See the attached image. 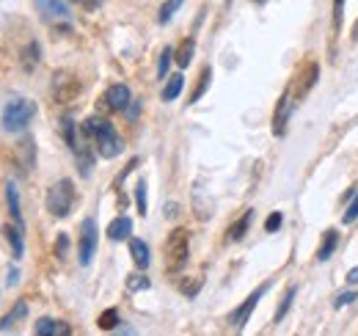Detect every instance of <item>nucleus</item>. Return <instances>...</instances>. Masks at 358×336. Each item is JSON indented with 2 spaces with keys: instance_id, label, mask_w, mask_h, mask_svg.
<instances>
[{
  "instance_id": "obj_1",
  "label": "nucleus",
  "mask_w": 358,
  "mask_h": 336,
  "mask_svg": "<svg viewBox=\"0 0 358 336\" xmlns=\"http://www.w3.org/2000/svg\"><path fill=\"white\" fill-rule=\"evenodd\" d=\"M86 135L91 138V144H94V149L105 158V160H110V158H119L122 152H124V141L119 138V132L113 130L110 122H105V119H99V116H89L83 127H80Z\"/></svg>"
},
{
  "instance_id": "obj_2",
  "label": "nucleus",
  "mask_w": 358,
  "mask_h": 336,
  "mask_svg": "<svg viewBox=\"0 0 358 336\" xmlns=\"http://www.w3.org/2000/svg\"><path fill=\"white\" fill-rule=\"evenodd\" d=\"M36 116V102L34 99H11L3 108V127L6 132H20L31 125V119Z\"/></svg>"
},
{
  "instance_id": "obj_3",
  "label": "nucleus",
  "mask_w": 358,
  "mask_h": 336,
  "mask_svg": "<svg viewBox=\"0 0 358 336\" xmlns=\"http://www.w3.org/2000/svg\"><path fill=\"white\" fill-rule=\"evenodd\" d=\"M72 207H75V185H72V179H58L47 190V210L55 218H66Z\"/></svg>"
},
{
  "instance_id": "obj_4",
  "label": "nucleus",
  "mask_w": 358,
  "mask_h": 336,
  "mask_svg": "<svg viewBox=\"0 0 358 336\" xmlns=\"http://www.w3.org/2000/svg\"><path fill=\"white\" fill-rule=\"evenodd\" d=\"M187 251H190L187 232L185 229H174L169 234V240H166V267L169 270H182L185 262H187Z\"/></svg>"
},
{
  "instance_id": "obj_5",
  "label": "nucleus",
  "mask_w": 358,
  "mask_h": 336,
  "mask_svg": "<svg viewBox=\"0 0 358 336\" xmlns=\"http://www.w3.org/2000/svg\"><path fill=\"white\" fill-rule=\"evenodd\" d=\"M96 220L94 218H86L83 223H80V240H78V262L83 265V267H89L91 259H94V253H96Z\"/></svg>"
},
{
  "instance_id": "obj_6",
  "label": "nucleus",
  "mask_w": 358,
  "mask_h": 336,
  "mask_svg": "<svg viewBox=\"0 0 358 336\" xmlns=\"http://www.w3.org/2000/svg\"><path fill=\"white\" fill-rule=\"evenodd\" d=\"M265 293H268V284H262L259 290H254V293L248 295L245 300H243V306H237L234 312H231V317H229V323L234 326V328H243L245 323H248V317H251V312L257 309V303L265 298Z\"/></svg>"
},
{
  "instance_id": "obj_7",
  "label": "nucleus",
  "mask_w": 358,
  "mask_h": 336,
  "mask_svg": "<svg viewBox=\"0 0 358 336\" xmlns=\"http://www.w3.org/2000/svg\"><path fill=\"white\" fill-rule=\"evenodd\" d=\"M80 94V83H78V78H72L69 72H58L55 78H52V97L58 99V102H69V99H75Z\"/></svg>"
},
{
  "instance_id": "obj_8",
  "label": "nucleus",
  "mask_w": 358,
  "mask_h": 336,
  "mask_svg": "<svg viewBox=\"0 0 358 336\" xmlns=\"http://www.w3.org/2000/svg\"><path fill=\"white\" fill-rule=\"evenodd\" d=\"M292 108H295V102H292V94H289V88L281 94V99H278V105H275V113H273V135H284L287 132V122H289V113H292Z\"/></svg>"
},
{
  "instance_id": "obj_9",
  "label": "nucleus",
  "mask_w": 358,
  "mask_h": 336,
  "mask_svg": "<svg viewBox=\"0 0 358 336\" xmlns=\"http://www.w3.org/2000/svg\"><path fill=\"white\" fill-rule=\"evenodd\" d=\"M102 102H105L110 111L124 113V111L130 108V102H133V94H130V88H127L124 83H116L105 91V99H102Z\"/></svg>"
},
{
  "instance_id": "obj_10",
  "label": "nucleus",
  "mask_w": 358,
  "mask_h": 336,
  "mask_svg": "<svg viewBox=\"0 0 358 336\" xmlns=\"http://www.w3.org/2000/svg\"><path fill=\"white\" fill-rule=\"evenodd\" d=\"M47 22H69V6L64 0H34Z\"/></svg>"
},
{
  "instance_id": "obj_11",
  "label": "nucleus",
  "mask_w": 358,
  "mask_h": 336,
  "mask_svg": "<svg viewBox=\"0 0 358 336\" xmlns=\"http://www.w3.org/2000/svg\"><path fill=\"white\" fill-rule=\"evenodd\" d=\"M36 336H69L72 334V326L64 323V320H50V317H42L36 326H34Z\"/></svg>"
},
{
  "instance_id": "obj_12",
  "label": "nucleus",
  "mask_w": 358,
  "mask_h": 336,
  "mask_svg": "<svg viewBox=\"0 0 358 336\" xmlns=\"http://www.w3.org/2000/svg\"><path fill=\"white\" fill-rule=\"evenodd\" d=\"M3 234H6V240H8V246H11V256L20 262L22 259V253H25V237H22V226H3Z\"/></svg>"
},
{
  "instance_id": "obj_13",
  "label": "nucleus",
  "mask_w": 358,
  "mask_h": 336,
  "mask_svg": "<svg viewBox=\"0 0 358 336\" xmlns=\"http://www.w3.org/2000/svg\"><path fill=\"white\" fill-rule=\"evenodd\" d=\"M130 234H133V220H130L127 215H119V218H113V220H110V226H108V237H110L113 243L127 240Z\"/></svg>"
},
{
  "instance_id": "obj_14",
  "label": "nucleus",
  "mask_w": 358,
  "mask_h": 336,
  "mask_svg": "<svg viewBox=\"0 0 358 336\" xmlns=\"http://www.w3.org/2000/svg\"><path fill=\"white\" fill-rule=\"evenodd\" d=\"M251 220H254V210H245L240 220H234V223L229 226V232H226V234H229V240H231V243L243 240V237L248 234V229H251Z\"/></svg>"
},
{
  "instance_id": "obj_15",
  "label": "nucleus",
  "mask_w": 358,
  "mask_h": 336,
  "mask_svg": "<svg viewBox=\"0 0 358 336\" xmlns=\"http://www.w3.org/2000/svg\"><path fill=\"white\" fill-rule=\"evenodd\" d=\"M25 317H28V303H25V300H17L14 309L0 320V334L8 331V328H14V326H17L20 320H25Z\"/></svg>"
},
{
  "instance_id": "obj_16",
  "label": "nucleus",
  "mask_w": 358,
  "mask_h": 336,
  "mask_svg": "<svg viewBox=\"0 0 358 336\" xmlns=\"http://www.w3.org/2000/svg\"><path fill=\"white\" fill-rule=\"evenodd\" d=\"M130 256H133V262L141 267V270H146V267H149V262H152V256H149V246H146L143 240H138V237H130Z\"/></svg>"
},
{
  "instance_id": "obj_17",
  "label": "nucleus",
  "mask_w": 358,
  "mask_h": 336,
  "mask_svg": "<svg viewBox=\"0 0 358 336\" xmlns=\"http://www.w3.org/2000/svg\"><path fill=\"white\" fill-rule=\"evenodd\" d=\"M336 246H339V234H336V229H328L325 234H322V243H320V251H317V259L320 262H328L334 251H336Z\"/></svg>"
},
{
  "instance_id": "obj_18",
  "label": "nucleus",
  "mask_w": 358,
  "mask_h": 336,
  "mask_svg": "<svg viewBox=\"0 0 358 336\" xmlns=\"http://www.w3.org/2000/svg\"><path fill=\"white\" fill-rule=\"evenodd\" d=\"M6 202H8V212H11L14 223L22 226V207H20V193H17V185L14 182L6 185Z\"/></svg>"
},
{
  "instance_id": "obj_19",
  "label": "nucleus",
  "mask_w": 358,
  "mask_h": 336,
  "mask_svg": "<svg viewBox=\"0 0 358 336\" xmlns=\"http://www.w3.org/2000/svg\"><path fill=\"white\" fill-rule=\"evenodd\" d=\"M17 155H20V166H22V171L34 168V138H22V141L17 144Z\"/></svg>"
},
{
  "instance_id": "obj_20",
  "label": "nucleus",
  "mask_w": 358,
  "mask_h": 336,
  "mask_svg": "<svg viewBox=\"0 0 358 336\" xmlns=\"http://www.w3.org/2000/svg\"><path fill=\"white\" fill-rule=\"evenodd\" d=\"M193 52H196V42H193V39H185V42L179 44L177 52H174V61H177L179 66L185 69V66H190V61H193Z\"/></svg>"
},
{
  "instance_id": "obj_21",
  "label": "nucleus",
  "mask_w": 358,
  "mask_h": 336,
  "mask_svg": "<svg viewBox=\"0 0 358 336\" xmlns=\"http://www.w3.org/2000/svg\"><path fill=\"white\" fill-rule=\"evenodd\" d=\"M39 55H42V50H39V44L36 42H31L25 50H22V66H25V72H34V69H36Z\"/></svg>"
},
{
  "instance_id": "obj_22",
  "label": "nucleus",
  "mask_w": 358,
  "mask_h": 336,
  "mask_svg": "<svg viewBox=\"0 0 358 336\" xmlns=\"http://www.w3.org/2000/svg\"><path fill=\"white\" fill-rule=\"evenodd\" d=\"M210 80H213V66H204V69H201V75H199V85H196V91L190 94V105H193V102H199V99L204 97V91L210 88Z\"/></svg>"
},
{
  "instance_id": "obj_23",
  "label": "nucleus",
  "mask_w": 358,
  "mask_h": 336,
  "mask_svg": "<svg viewBox=\"0 0 358 336\" xmlns=\"http://www.w3.org/2000/svg\"><path fill=\"white\" fill-rule=\"evenodd\" d=\"M182 85H185V78H182V75H171L166 88H163V99H166V102H174L179 94H182Z\"/></svg>"
},
{
  "instance_id": "obj_24",
  "label": "nucleus",
  "mask_w": 358,
  "mask_h": 336,
  "mask_svg": "<svg viewBox=\"0 0 358 336\" xmlns=\"http://www.w3.org/2000/svg\"><path fill=\"white\" fill-rule=\"evenodd\" d=\"M182 3H185V0H166V3L160 6V11H157V22H160V25H169V22H171V17L179 11V6H182Z\"/></svg>"
},
{
  "instance_id": "obj_25",
  "label": "nucleus",
  "mask_w": 358,
  "mask_h": 336,
  "mask_svg": "<svg viewBox=\"0 0 358 336\" xmlns=\"http://www.w3.org/2000/svg\"><path fill=\"white\" fill-rule=\"evenodd\" d=\"M317 75H320V66H317V64H309V69H306V75L301 78L303 83L298 85V97H303L306 91H312L314 83H317Z\"/></svg>"
},
{
  "instance_id": "obj_26",
  "label": "nucleus",
  "mask_w": 358,
  "mask_h": 336,
  "mask_svg": "<svg viewBox=\"0 0 358 336\" xmlns=\"http://www.w3.org/2000/svg\"><path fill=\"white\" fill-rule=\"evenodd\" d=\"M171 61H174V50H171V47H163V52H160V61H157V78H160V80H166Z\"/></svg>"
},
{
  "instance_id": "obj_27",
  "label": "nucleus",
  "mask_w": 358,
  "mask_h": 336,
  "mask_svg": "<svg viewBox=\"0 0 358 336\" xmlns=\"http://www.w3.org/2000/svg\"><path fill=\"white\" fill-rule=\"evenodd\" d=\"M96 326H99L102 331H113V328L119 326V312H116V309L102 312V314H99V320H96Z\"/></svg>"
},
{
  "instance_id": "obj_28",
  "label": "nucleus",
  "mask_w": 358,
  "mask_h": 336,
  "mask_svg": "<svg viewBox=\"0 0 358 336\" xmlns=\"http://www.w3.org/2000/svg\"><path fill=\"white\" fill-rule=\"evenodd\" d=\"M295 295H298V287H289V290L284 293V298H281V306L275 309V323H281V320H284V314L289 312V306H292Z\"/></svg>"
},
{
  "instance_id": "obj_29",
  "label": "nucleus",
  "mask_w": 358,
  "mask_h": 336,
  "mask_svg": "<svg viewBox=\"0 0 358 336\" xmlns=\"http://www.w3.org/2000/svg\"><path fill=\"white\" fill-rule=\"evenodd\" d=\"M135 204H138V212L141 215H146V179H138V185H135Z\"/></svg>"
},
{
  "instance_id": "obj_30",
  "label": "nucleus",
  "mask_w": 358,
  "mask_h": 336,
  "mask_svg": "<svg viewBox=\"0 0 358 336\" xmlns=\"http://www.w3.org/2000/svg\"><path fill=\"white\" fill-rule=\"evenodd\" d=\"M127 290H130V293H138V290H149V279H146V276H138V273L127 276Z\"/></svg>"
},
{
  "instance_id": "obj_31",
  "label": "nucleus",
  "mask_w": 358,
  "mask_h": 336,
  "mask_svg": "<svg viewBox=\"0 0 358 336\" xmlns=\"http://www.w3.org/2000/svg\"><path fill=\"white\" fill-rule=\"evenodd\" d=\"M356 220H358V193L350 199V207L342 215V223H356Z\"/></svg>"
},
{
  "instance_id": "obj_32",
  "label": "nucleus",
  "mask_w": 358,
  "mask_h": 336,
  "mask_svg": "<svg viewBox=\"0 0 358 336\" xmlns=\"http://www.w3.org/2000/svg\"><path fill=\"white\" fill-rule=\"evenodd\" d=\"M342 11H345V0H334V34L342 31Z\"/></svg>"
},
{
  "instance_id": "obj_33",
  "label": "nucleus",
  "mask_w": 358,
  "mask_h": 336,
  "mask_svg": "<svg viewBox=\"0 0 358 336\" xmlns=\"http://www.w3.org/2000/svg\"><path fill=\"white\" fill-rule=\"evenodd\" d=\"M281 223H284V215H281V212H270V218L265 220V232H275V229H281Z\"/></svg>"
},
{
  "instance_id": "obj_34",
  "label": "nucleus",
  "mask_w": 358,
  "mask_h": 336,
  "mask_svg": "<svg viewBox=\"0 0 358 336\" xmlns=\"http://www.w3.org/2000/svg\"><path fill=\"white\" fill-rule=\"evenodd\" d=\"M66 248H69V237L66 234H58V243H55V256L64 259L66 256Z\"/></svg>"
},
{
  "instance_id": "obj_35",
  "label": "nucleus",
  "mask_w": 358,
  "mask_h": 336,
  "mask_svg": "<svg viewBox=\"0 0 358 336\" xmlns=\"http://www.w3.org/2000/svg\"><path fill=\"white\" fill-rule=\"evenodd\" d=\"M358 298V293H342L336 300H334V309H342V306H348V303H353Z\"/></svg>"
},
{
  "instance_id": "obj_36",
  "label": "nucleus",
  "mask_w": 358,
  "mask_h": 336,
  "mask_svg": "<svg viewBox=\"0 0 358 336\" xmlns=\"http://www.w3.org/2000/svg\"><path fill=\"white\" fill-rule=\"evenodd\" d=\"M72 3H78V6L86 8V11H96V8L102 6V0H72Z\"/></svg>"
},
{
  "instance_id": "obj_37",
  "label": "nucleus",
  "mask_w": 358,
  "mask_h": 336,
  "mask_svg": "<svg viewBox=\"0 0 358 336\" xmlns=\"http://www.w3.org/2000/svg\"><path fill=\"white\" fill-rule=\"evenodd\" d=\"M6 284H8V287H17V284H20V270H17V267H14V270H8Z\"/></svg>"
},
{
  "instance_id": "obj_38",
  "label": "nucleus",
  "mask_w": 358,
  "mask_h": 336,
  "mask_svg": "<svg viewBox=\"0 0 358 336\" xmlns=\"http://www.w3.org/2000/svg\"><path fill=\"white\" fill-rule=\"evenodd\" d=\"M138 111H141V102H130V108H127V116H130V119H135V116H138Z\"/></svg>"
},
{
  "instance_id": "obj_39",
  "label": "nucleus",
  "mask_w": 358,
  "mask_h": 336,
  "mask_svg": "<svg viewBox=\"0 0 358 336\" xmlns=\"http://www.w3.org/2000/svg\"><path fill=\"white\" fill-rule=\"evenodd\" d=\"M348 284H350V287H356L358 284V267H353V270L348 273Z\"/></svg>"
},
{
  "instance_id": "obj_40",
  "label": "nucleus",
  "mask_w": 358,
  "mask_h": 336,
  "mask_svg": "<svg viewBox=\"0 0 358 336\" xmlns=\"http://www.w3.org/2000/svg\"><path fill=\"white\" fill-rule=\"evenodd\" d=\"M166 218H177V204H169L166 207Z\"/></svg>"
},
{
  "instance_id": "obj_41",
  "label": "nucleus",
  "mask_w": 358,
  "mask_h": 336,
  "mask_svg": "<svg viewBox=\"0 0 358 336\" xmlns=\"http://www.w3.org/2000/svg\"><path fill=\"white\" fill-rule=\"evenodd\" d=\"M353 42H358V20H356V25H353V36H350Z\"/></svg>"
},
{
  "instance_id": "obj_42",
  "label": "nucleus",
  "mask_w": 358,
  "mask_h": 336,
  "mask_svg": "<svg viewBox=\"0 0 358 336\" xmlns=\"http://www.w3.org/2000/svg\"><path fill=\"white\" fill-rule=\"evenodd\" d=\"M254 3H265V0H254Z\"/></svg>"
}]
</instances>
